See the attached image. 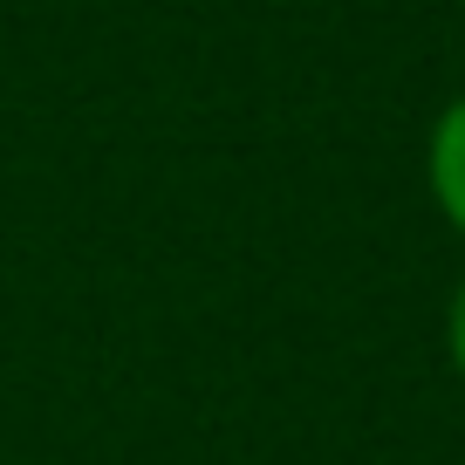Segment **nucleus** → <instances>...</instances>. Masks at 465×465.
Wrapping results in <instances>:
<instances>
[{"label": "nucleus", "instance_id": "1", "mask_svg": "<svg viewBox=\"0 0 465 465\" xmlns=\"http://www.w3.org/2000/svg\"><path fill=\"white\" fill-rule=\"evenodd\" d=\"M431 199L465 232V96L438 116V131H431Z\"/></svg>", "mask_w": 465, "mask_h": 465}, {"label": "nucleus", "instance_id": "2", "mask_svg": "<svg viewBox=\"0 0 465 465\" xmlns=\"http://www.w3.org/2000/svg\"><path fill=\"white\" fill-rule=\"evenodd\" d=\"M445 335H451V363H459V377H465V288L451 294V322H445Z\"/></svg>", "mask_w": 465, "mask_h": 465}]
</instances>
